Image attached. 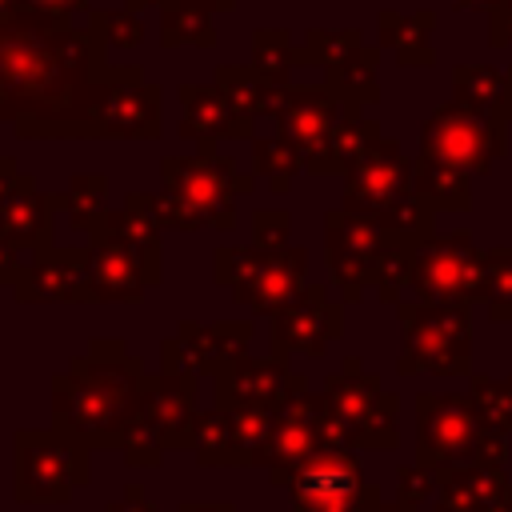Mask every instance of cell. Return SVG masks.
<instances>
[{
    "instance_id": "16",
    "label": "cell",
    "mask_w": 512,
    "mask_h": 512,
    "mask_svg": "<svg viewBox=\"0 0 512 512\" xmlns=\"http://www.w3.org/2000/svg\"><path fill=\"white\" fill-rule=\"evenodd\" d=\"M488 36H492V44L512 48V0H500L496 8H488Z\"/></svg>"
},
{
    "instance_id": "11",
    "label": "cell",
    "mask_w": 512,
    "mask_h": 512,
    "mask_svg": "<svg viewBox=\"0 0 512 512\" xmlns=\"http://www.w3.org/2000/svg\"><path fill=\"white\" fill-rule=\"evenodd\" d=\"M412 188L416 196L432 208V212H464L472 204V188H468V172L436 164V160H416L412 168Z\"/></svg>"
},
{
    "instance_id": "12",
    "label": "cell",
    "mask_w": 512,
    "mask_h": 512,
    "mask_svg": "<svg viewBox=\"0 0 512 512\" xmlns=\"http://www.w3.org/2000/svg\"><path fill=\"white\" fill-rule=\"evenodd\" d=\"M432 28L436 16L432 12H416V16H396V12H380V40L396 48L400 64L408 68H424L436 60L432 52Z\"/></svg>"
},
{
    "instance_id": "10",
    "label": "cell",
    "mask_w": 512,
    "mask_h": 512,
    "mask_svg": "<svg viewBox=\"0 0 512 512\" xmlns=\"http://www.w3.org/2000/svg\"><path fill=\"white\" fill-rule=\"evenodd\" d=\"M452 100L464 104L476 116L488 120H508L504 100H508V76L488 68V64H456L452 68Z\"/></svg>"
},
{
    "instance_id": "15",
    "label": "cell",
    "mask_w": 512,
    "mask_h": 512,
    "mask_svg": "<svg viewBox=\"0 0 512 512\" xmlns=\"http://www.w3.org/2000/svg\"><path fill=\"white\" fill-rule=\"evenodd\" d=\"M436 488V472L432 468H404V480H400V500L404 504H420L428 492Z\"/></svg>"
},
{
    "instance_id": "6",
    "label": "cell",
    "mask_w": 512,
    "mask_h": 512,
    "mask_svg": "<svg viewBox=\"0 0 512 512\" xmlns=\"http://www.w3.org/2000/svg\"><path fill=\"white\" fill-rule=\"evenodd\" d=\"M376 488L360 484V468L348 452L324 448L296 476L300 512H380Z\"/></svg>"
},
{
    "instance_id": "19",
    "label": "cell",
    "mask_w": 512,
    "mask_h": 512,
    "mask_svg": "<svg viewBox=\"0 0 512 512\" xmlns=\"http://www.w3.org/2000/svg\"><path fill=\"white\" fill-rule=\"evenodd\" d=\"M496 512H512V484H508V492H504V500L496 504Z\"/></svg>"
},
{
    "instance_id": "2",
    "label": "cell",
    "mask_w": 512,
    "mask_h": 512,
    "mask_svg": "<svg viewBox=\"0 0 512 512\" xmlns=\"http://www.w3.org/2000/svg\"><path fill=\"white\" fill-rule=\"evenodd\" d=\"M412 288L424 304H472L492 296L488 280V252L476 248L468 232L428 236L416 244L412 260Z\"/></svg>"
},
{
    "instance_id": "14",
    "label": "cell",
    "mask_w": 512,
    "mask_h": 512,
    "mask_svg": "<svg viewBox=\"0 0 512 512\" xmlns=\"http://www.w3.org/2000/svg\"><path fill=\"white\" fill-rule=\"evenodd\" d=\"M488 280H492L488 316L512 324V248H496V252H488Z\"/></svg>"
},
{
    "instance_id": "8",
    "label": "cell",
    "mask_w": 512,
    "mask_h": 512,
    "mask_svg": "<svg viewBox=\"0 0 512 512\" xmlns=\"http://www.w3.org/2000/svg\"><path fill=\"white\" fill-rule=\"evenodd\" d=\"M436 472V512H496L508 492L504 464H444Z\"/></svg>"
},
{
    "instance_id": "1",
    "label": "cell",
    "mask_w": 512,
    "mask_h": 512,
    "mask_svg": "<svg viewBox=\"0 0 512 512\" xmlns=\"http://www.w3.org/2000/svg\"><path fill=\"white\" fill-rule=\"evenodd\" d=\"M416 440H420V464L444 468V464H504V432L484 420L472 396L460 392H424L416 400Z\"/></svg>"
},
{
    "instance_id": "20",
    "label": "cell",
    "mask_w": 512,
    "mask_h": 512,
    "mask_svg": "<svg viewBox=\"0 0 512 512\" xmlns=\"http://www.w3.org/2000/svg\"><path fill=\"white\" fill-rule=\"evenodd\" d=\"M380 512H408V508H380Z\"/></svg>"
},
{
    "instance_id": "17",
    "label": "cell",
    "mask_w": 512,
    "mask_h": 512,
    "mask_svg": "<svg viewBox=\"0 0 512 512\" xmlns=\"http://www.w3.org/2000/svg\"><path fill=\"white\" fill-rule=\"evenodd\" d=\"M500 0H456V8H496Z\"/></svg>"
},
{
    "instance_id": "5",
    "label": "cell",
    "mask_w": 512,
    "mask_h": 512,
    "mask_svg": "<svg viewBox=\"0 0 512 512\" xmlns=\"http://www.w3.org/2000/svg\"><path fill=\"white\" fill-rule=\"evenodd\" d=\"M416 196L412 188V164L400 156L392 140H372L348 172V208L372 216L384 224L392 212H400Z\"/></svg>"
},
{
    "instance_id": "13",
    "label": "cell",
    "mask_w": 512,
    "mask_h": 512,
    "mask_svg": "<svg viewBox=\"0 0 512 512\" xmlns=\"http://www.w3.org/2000/svg\"><path fill=\"white\" fill-rule=\"evenodd\" d=\"M476 408L484 412V420L500 432H512V376L508 380H488V376H472V392Z\"/></svg>"
},
{
    "instance_id": "4",
    "label": "cell",
    "mask_w": 512,
    "mask_h": 512,
    "mask_svg": "<svg viewBox=\"0 0 512 512\" xmlns=\"http://www.w3.org/2000/svg\"><path fill=\"white\" fill-rule=\"evenodd\" d=\"M508 120H488L468 112L464 104H444L432 112V120L420 132V160H436L460 172H488L492 160L504 156L508 140H504Z\"/></svg>"
},
{
    "instance_id": "3",
    "label": "cell",
    "mask_w": 512,
    "mask_h": 512,
    "mask_svg": "<svg viewBox=\"0 0 512 512\" xmlns=\"http://www.w3.org/2000/svg\"><path fill=\"white\" fill-rule=\"evenodd\" d=\"M404 356L400 372L464 376L472 368L468 304H404Z\"/></svg>"
},
{
    "instance_id": "18",
    "label": "cell",
    "mask_w": 512,
    "mask_h": 512,
    "mask_svg": "<svg viewBox=\"0 0 512 512\" xmlns=\"http://www.w3.org/2000/svg\"><path fill=\"white\" fill-rule=\"evenodd\" d=\"M504 76H508V100H504V116H508V124H512V68H508Z\"/></svg>"
},
{
    "instance_id": "9",
    "label": "cell",
    "mask_w": 512,
    "mask_h": 512,
    "mask_svg": "<svg viewBox=\"0 0 512 512\" xmlns=\"http://www.w3.org/2000/svg\"><path fill=\"white\" fill-rule=\"evenodd\" d=\"M380 256H384V236H380L376 220L332 216V268H340L352 296L364 284V276L380 268Z\"/></svg>"
},
{
    "instance_id": "7",
    "label": "cell",
    "mask_w": 512,
    "mask_h": 512,
    "mask_svg": "<svg viewBox=\"0 0 512 512\" xmlns=\"http://www.w3.org/2000/svg\"><path fill=\"white\" fill-rule=\"evenodd\" d=\"M332 400L340 408V416L348 420L352 428V440H364V444H376V448H388L396 440V400L384 396L376 388V380H336L332 376Z\"/></svg>"
}]
</instances>
